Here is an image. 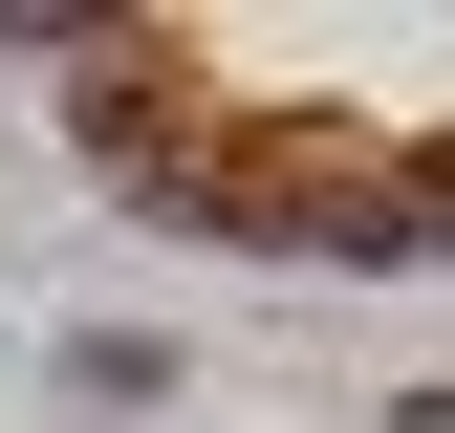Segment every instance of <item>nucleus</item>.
<instances>
[{
    "label": "nucleus",
    "mask_w": 455,
    "mask_h": 433,
    "mask_svg": "<svg viewBox=\"0 0 455 433\" xmlns=\"http://www.w3.org/2000/svg\"><path fill=\"white\" fill-rule=\"evenodd\" d=\"M196 130H217V87L174 66V43H87V174H108V195H174Z\"/></svg>",
    "instance_id": "nucleus-2"
},
{
    "label": "nucleus",
    "mask_w": 455,
    "mask_h": 433,
    "mask_svg": "<svg viewBox=\"0 0 455 433\" xmlns=\"http://www.w3.org/2000/svg\"><path fill=\"white\" fill-rule=\"evenodd\" d=\"M455 239V130H412V174H390V260H434Z\"/></svg>",
    "instance_id": "nucleus-3"
},
{
    "label": "nucleus",
    "mask_w": 455,
    "mask_h": 433,
    "mask_svg": "<svg viewBox=\"0 0 455 433\" xmlns=\"http://www.w3.org/2000/svg\"><path fill=\"white\" fill-rule=\"evenodd\" d=\"M174 216H217V239H347V260H390V174H369V130H347V108H217V130H196V174H174Z\"/></svg>",
    "instance_id": "nucleus-1"
}]
</instances>
